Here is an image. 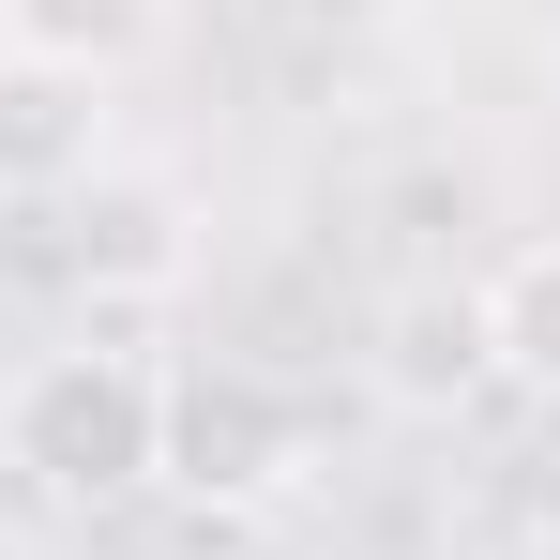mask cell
I'll use <instances>...</instances> for the list:
<instances>
[{"mask_svg":"<svg viewBox=\"0 0 560 560\" xmlns=\"http://www.w3.org/2000/svg\"><path fill=\"white\" fill-rule=\"evenodd\" d=\"M303 455H318V424L273 364H167V469L152 485H183L212 515H258L303 485Z\"/></svg>","mask_w":560,"mask_h":560,"instance_id":"obj_2","label":"cell"},{"mask_svg":"<svg viewBox=\"0 0 560 560\" xmlns=\"http://www.w3.org/2000/svg\"><path fill=\"white\" fill-rule=\"evenodd\" d=\"M167 228H183V212H167L152 183H92V197H77V258H92V273H137V288H152L167 258H183Z\"/></svg>","mask_w":560,"mask_h":560,"instance_id":"obj_7","label":"cell"},{"mask_svg":"<svg viewBox=\"0 0 560 560\" xmlns=\"http://www.w3.org/2000/svg\"><path fill=\"white\" fill-rule=\"evenodd\" d=\"M469 318H485V378H515V394H546V409H560V228H546V243H515L500 273L469 288Z\"/></svg>","mask_w":560,"mask_h":560,"instance_id":"obj_4","label":"cell"},{"mask_svg":"<svg viewBox=\"0 0 560 560\" xmlns=\"http://www.w3.org/2000/svg\"><path fill=\"white\" fill-rule=\"evenodd\" d=\"M0 560H15V530H0Z\"/></svg>","mask_w":560,"mask_h":560,"instance_id":"obj_8","label":"cell"},{"mask_svg":"<svg viewBox=\"0 0 560 560\" xmlns=\"http://www.w3.org/2000/svg\"><path fill=\"white\" fill-rule=\"evenodd\" d=\"M183 0H0V61L31 77H77V92H121L152 46H167Z\"/></svg>","mask_w":560,"mask_h":560,"instance_id":"obj_3","label":"cell"},{"mask_svg":"<svg viewBox=\"0 0 560 560\" xmlns=\"http://www.w3.org/2000/svg\"><path fill=\"white\" fill-rule=\"evenodd\" d=\"M0 183H92V92L0 61Z\"/></svg>","mask_w":560,"mask_h":560,"instance_id":"obj_6","label":"cell"},{"mask_svg":"<svg viewBox=\"0 0 560 560\" xmlns=\"http://www.w3.org/2000/svg\"><path fill=\"white\" fill-rule=\"evenodd\" d=\"M0 469H31L77 515L137 500L167 469V364H137V349H46L0 394Z\"/></svg>","mask_w":560,"mask_h":560,"instance_id":"obj_1","label":"cell"},{"mask_svg":"<svg viewBox=\"0 0 560 560\" xmlns=\"http://www.w3.org/2000/svg\"><path fill=\"white\" fill-rule=\"evenodd\" d=\"M378 394H394V409L485 394V318H469V288H409V303L378 318Z\"/></svg>","mask_w":560,"mask_h":560,"instance_id":"obj_5","label":"cell"}]
</instances>
